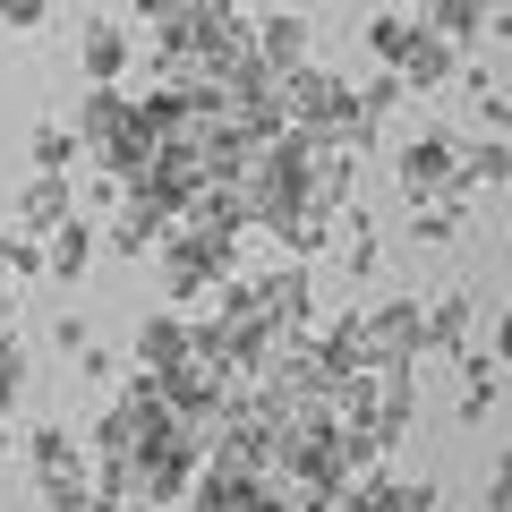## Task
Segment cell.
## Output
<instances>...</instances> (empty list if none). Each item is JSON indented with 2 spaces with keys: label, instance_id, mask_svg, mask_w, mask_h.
Returning <instances> with one entry per match:
<instances>
[{
  "label": "cell",
  "instance_id": "1",
  "mask_svg": "<svg viewBox=\"0 0 512 512\" xmlns=\"http://www.w3.org/2000/svg\"><path fill=\"white\" fill-rule=\"evenodd\" d=\"M367 52L402 77V86H419V94H436V86H453V77H461V52H453L427 18H402V9L367 26Z\"/></svg>",
  "mask_w": 512,
  "mask_h": 512
},
{
  "label": "cell",
  "instance_id": "2",
  "mask_svg": "<svg viewBox=\"0 0 512 512\" xmlns=\"http://www.w3.org/2000/svg\"><path fill=\"white\" fill-rule=\"evenodd\" d=\"M26 461H35L43 512H86L94 504V461H86V444H77L69 427H35V436H26Z\"/></svg>",
  "mask_w": 512,
  "mask_h": 512
},
{
  "label": "cell",
  "instance_id": "3",
  "mask_svg": "<svg viewBox=\"0 0 512 512\" xmlns=\"http://www.w3.org/2000/svg\"><path fill=\"white\" fill-rule=\"evenodd\" d=\"M393 188H402L410 205H427V197H461V137H444V128L410 137V146L393 154Z\"/></svg>",
  "mask_w": 512,
  "mask_h": 512
},
{
  "label": "cell",
  "instance_id": "4",
  "mask_svg": "<svg viewBox=\"0 0 512 512\" xmlns=\"http://www.w3.org/2000/svg\"><path fill=\"white\" fill-rule=\"evenodd\" d=\"M265 94H274V120L291 128V137H316V120L342 103V77H325L308 60V69H291V77H265Z\"/></svg>",
  "mask_w": 512,
  "mask_h": 512
},
{
  "label": "cell",
  "instance_id": "5",
  "mask_svg": "<svg viewBox=\"0 0 512 512\" xmlns=\"http://www.w3.org/2000/svg\"><path fill=\"white\" fill-rule=\"evenodd\" d=\"M333 214H342V205H325V197H291V205H274V214H265V239H274V248H291V265H308V256H325Z\"/></svg>",
  "mask_w": 512,
  "mask_h": 512
},
{
  "label": "cell",
  "instance_id": "6",
  "mask_svg": "<svg viewBox=\"0 0 512 512\" xmlns=\"http://www.w3.org/2000/svg\"><path fill=\"white\" fill-rule=\"evenodd\" d=\"M359 333H367V367H410V359H419V299H384V308H367Z\"/></svg>",
  "mask_w": 512,
  "mask_h": 512
},
{
  "label": "cell",
  "instance_id": "7",
  "mask_svg": "<svg viewBox=\"0 0 512 512\" xmlns=\"http://www.w3.org/2000/svg\"><path fill=\"white\" fill-rule=\"evenodd\" d=\"M60 222H77V180L69 171H35L18 188V239H52Z\"/></svg>",
  "mask_w": 512,
  "mask_h": 512
},
{
  "label": "cell",
  "instance_id": "8",
  "mask_svg": "<svg viewBox=\"0 0 512 512\" xmlns=\"http://www.w3.org/2000/svg\"><path fill=\"white\" fill-rule=\"evenodd\" d=\"M308 43H316V26L299 18V9H265V18H256V69L265 77L308 69Z\"/></svg>",
  "mask_w": 512,
  "mask_h": 512
},
{
  "label": "cell",
  "instance_id": "9",
  "mask_svg": "<svg viewBox=\"0 0 512 512\" xmlns=\"http://www.w3.org/2000/svg\"><path fill=\"white\" fill-rule=\"evenodd\" d=\"M77 146H86L94 154V163H103V154L111 146H120V137H128V128H137V103H128V94L120 86H86V111H77Z\"/></svg>",
  "mask_w": 512,
  "mask_h": 512
},
{
  "label": "cell",
  "instance_id": "10",
  "mask_svg": "<svg viewBox=\"0 0 512 512\" xmlns=\"http://www.w3.org/2000/svg\"><path fill=\"white\" fill-rule=\"evenodd\" d=\"M256 299H265L274 333H308V325H316V282H308V265H274V274H256Z\"/></svg>",
  "mask_w": 512,
  "mask_h": 512
},
{
  "label": "cell",
  "instance_id": "11",
  "mask_svg": "<svg viewBox=\"0 0 512 512\" xmlns=\"http://www.w3.org/2000/svg\"><path fill=\"white\" fill-rule=\"evenodd\" d=\"M197 359V325H188L180 308H154L146 325H137V367L146 376H171V367H188Z\"/></svg>",
  "mask_w": 512,
  "mask_h": 512
},
{
  "label": "cell",
  "instance_id": "12",
  "mask_svg": "<svg viewBox=\"0 0 512 512\" xmlns=\"http://www.w3.org/2000/svg\"><path fill=\"white\" fill-rule=\"evenodd\" d=\"M77 69H86V86H120V69H128L120 18H86L77 26Z\"/></svg>",
  "mask_w": 512,
  "mask_h": 512
},
{
  "label": "cell",
  "instance_id": "13",
  "mask_svg": "<svg viewBox=\"0 0 512 512\" xmlns=\"http://www.w3.org/2000/svg\"><path fill=\"white\" fill-rule=\"evenodd\" d=\"M163 231H171V214H163V205H146L137 188H128V205L111 214V256H146V265H154Z\"/></svg>",
  "mask_w": 512,
  "mask_h": 512
},
{
  "label": "cell",
  "instance_id": "14",
  "mask_svg": "<svg viewBox=\"0 0 512 512\" xmlns=\"http://www.w3.org/2000/svg\"><path fill=\"white\" fill-rule=\"evenodd\" d=\"M94 248H103V231H94V214H77V222H60V231L43 239V274H52V282H86V265H94Z\"/></svg>",
  "mask_w": 512,
  "mask_h": 512
},
{
  "label": "cell",
  "instance_id": "15",
  "mask_svg": "<svg viewBox=\"0 0 512 512\" xmlns=\"http://www.w3.org/2000/svg\"><path fill=\"white\" fill-rule=\"evenodd\" d=\"M419 350L427 359H461L470 350V299L461 291H444L436 308H419Z\"/></svg>",
  "mask_w": 512,
  "mask_h": 512
},
{
  "label": "cell",
  "instance_id": "16",
  "mask_svg": "<svg viewBox=\"0 0 512 512\" xmlns=\"http://www.w3.org/2000/svg\"><path fill=\"white\" fill-rule=\"evenodd\" d=\"M359 487H367L376 512H444V495L419 487V478H402V470H359Z\"/></svg>",
  "mask_w": 512,
  "mask_h": 512
},
{
  "label": "cell",
  "instance_id": "17",
  "mask_svg": "<svg viewBox=\"0 0 512 512\" xmlns=\"http://www.w3.org/2000/svg\"><path fill=\"white\" fill-rule=\"evenodd\" d=\"M376 248H384V239H376V222H367L359 205H342V214H333L325 256H333V265H350V274H367V265H376Z\"/></svg>",
  "mask_w": 512,
  "mask_h": 512
},
{
  "label": "cell",
  "instance_id": "18",
  "mask_svg": "<svg viewBox=\"0 0 512 512\" xmlns=\"http://www.w3.org/2000/svg\"><path fill=\"white\" fill-rule=\"evenodd\" d=\"M470 188H512V137H470L461 146V197Z\"/></svg>",
  "mask_w": 512,
  "mask_h": 512
},
{
  "label": "cell",
  "instance_id": "19",
  "mask_svg": "<svg viewBox=\"0 0 512 512\" xmlns=\"http://www.w3.org/2000/svg\"><path fill=\"white\" fill-rule=\"evenodd\" d=\"M487 18H495V0H436V9H427V26H436L453 52H470V43L487 35Z\"/></svg>",
  "mask_w": 512,
  "mask_h": 512
},
{
  "label": "cell",
  "instance_id": "20",
  "mask_svg": "<svg viewBox=\"0 0 512 512\" xmlns=\"http://www.w3.org/2000/svg\"><path fill=\"white\" fill-rule=\"evenodd\" d=\"M495 384H504V367H495L487 350H461V427H478V419H487Z\"/></svg>",
  "mask_w": 512,
  "mask_h": 512
},
{
  "label": "cell",
  "instance_id": "21",
  "mask_svg": "<svg viewBox=\"0 0 512 512\" xmlns=\"http://www.w3.org/2000/svg\"><path fill=\"white\" fill-rule=\"evenodd\" d=\"M461 222H470V197H427V205H410V231H419V248L461 239Z\"/></svg>",
  "mask_w": 512,
  "mask_h": 512
},
{
  "label": "cell",
  "instance_id": "22",
  "mask_svg": "<svg viewBox=\"0 0 512 512\" xmlns=\"http://www.w3.org/2000/svg\"><path fill=\"white\" fill-rule=\"evenodd\" d=\"M26 154H35V171H69L86 146H77V128H69V120H43L35 137H26Z\"/></svg>",
  "mask_w": 512,
  "mask_h": 512
},
{
  "label": "cell",
  "instance_id": "23",
  "mask_svg": "<svg viewBox=\"0 0 512 512\" xmlns=\"http://www.w3.org/2000/svg\"><path fill=\"white\" fill-rule=\"evenodd\" d=\"M18 393H26V350H18V333H0V419L18 410Z\"/></svg>",
  "mask_w": 512,
  "mask_h": 512
},
{
  "label": "cell",
  "instance_id": "24",
  "mask_svg": "<svg viewBox=\"0 0 512 512\" xmlns=\"http://www.w3.org/2000/svg\"><path fill=\"white\" fill-rule=\"evenodd\" d=\"M128 9H137V18H146L154 35H171V26H188V18H197V0H128Z\"/></svg>",
  "mask_w": 512,
  "mask_h": 512
},
{
  "label": "cell",
  "instance_id": "25",
  "mask_svg": "<svg viewBox=\"0 0 512 512\" xmlns=\"http://www.w3.org/2000/svg\"><path fill=\"white\" fill-rule=\"evenodd\" d=\"M43 18H52V0H0V26H9V35H35Z\"/></svg>",
  "mask_w": 512,
  "mask_h": 512
},
{
  "label": "cell",
  "instance_id": "26",
  "mask_svg": "<svg viewBox=\"0 0 512 512\" xmlns=\"http://www.w3.org/2000/svg\"><path fill=\"white\" fill-rule=\"evenodd\" d=\"M52 342H60V359H86V316H52Z\"/></svg>",
  "mask_w": 512,
  "mask_h": 512
},
{
  "label": "cell",
  "instance_id": "27",
  "mask_svg": "<svg viewBox=\"0 0 512 512\" xmlns=\"http://www.w3.org/2000/svg\"><path fill=\"white\" fill-rule=\"evenodd\" d=\"M487 512H512V444L495 453V478H487Z\"/></svg>",
  "mask_w": 512,
  "mask_h": 512
},
{
  "label": "cell",
  "instance_id": "28",
  "mask_svg": "<svg viewBox=\"0 0 512 512\" xmlns=\"http://www.w3.org/2000/svg\"><path fill=\"white\" fill-rule=\"evenodd\" d=\"M325 512H376V504H367V487L350 478V487H333V495H325Z\"/></svg>",
  "mask_w": 512,
  "mask_h": 512
},
{
  "label": "cell",
  "instance_id": "29",
  "mask_svg": "<svg viewBox=\"0 0 512 512\" xmlns=\"http://www.w3.org/2000/svg\"><path fill=\"white\" fill-rule=\"evenodd\" d=\"M495 367H512V299H504V325H495Z\"/></svg>",
  "mask_w": 512,
  "mask_h": 512
},
{
  "label": "cell",
  "instance_id": "30",
  "mask_svg": "<svg viewBox=\"0 0 512 512\" xmlns=\"http://www.w3.org/2000/svg\"><path fill=\"white\" fill-rule=\"evenodd\" d=\"M265 9H274V0H231V18H265Z\"/></svg>",
  "mask_w": 512,
  "mask_h": 512
},
{
  "label": "cell",
  "instance_id": "31",
  "mask_svg": "<svg viewBox=\"0 0 512 512\" xmlns=\"http://www.w3.org/2000/svg\"><path fill=\"white\" fill-rule=\"evenodd\" d=\"M427 9H436V0H410V18H427Z\"/></svg>",
  "mask_w": 512,
  "mask_h": 512
},
{
  "label": "cell",
  "instance_id": "32",
  "mask_svg": "<svg viewBox=\"0 0 512 512\" xmlns=\"http://www.w3.org/2000/svg\"><path fill=\"white\" fill-rule=\"evenodd\" d=\"M0 333H9V291H0Z\"/></svg>",
  "mask_w": 512,
  "mask_h": 512
},
{
  "label": "cell",
  "instance_id": "33",
  "mask_svg": "<svg viewBox=\"0 0 512 512\" xmlns=\"http://www.w3.org/2000/svg\"><path fill=\"white\" fill-rule=\"evenodd\" d=\"M0 256H9V231H0ZM0 291H9V274H0Z\"/></svg>",
  "mask_w": 512,
  "mask_h": 512
},
{
  "label": "cell",
  "instance_id": "34",
  "mask_svg": "<svg viewBox=\"0 0 512 512\" xmlns=\"http://www.w3.org/2000/svg\"><path fill=\"white\" fill-rule=\"evenodd\" d=\"M0 461H9V427H0Z\"/></svg>",
  "mask_w": 512,
  "mask_h": 512
}]
</instances>
